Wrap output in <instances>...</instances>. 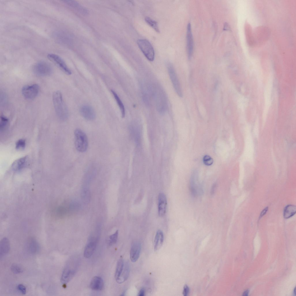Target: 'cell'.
I'll use <instances>...</instances> for the list:
<instances>
[{
  "label": "cell",
  "mask_w": 296,
  "mask_h": 296,
  "mask_svg": "<svg viewBox=\"0 0 296 296\" xmlns=\"http://www.w3.org/2000/svg\"><path fill=\"white\" fill-rule=\"evenodd\" d=\"M52 99L57 116L60 120L66 121L68 118V112L61 92L59 91H55L53 94Z\"/></svg>",
  "instance_id": "obj_1"
},
{
  "label": "cell",
  "mask_w": 296,
  "mask_h": 296,
  "mask_svg": "<svg viewBox=\"0 0 296 296\" xmlns=\"http://www.w3.org/2000/svg\"><path fill=\"white\" fill-rule=\"evenodd\" d=\"M75 145L77 150L83 153L86 151L88 147V140L86 133L82 130L77 128L74 132Z\"/></svg>",
  "instance_id": "obj_2"
},
{
  "label": "cell",
  "mask_w": 296,
  "mask_h": 296,
  "mask_svg": "<svg viewBox=\"0 0 296 296\" xmlns=\"http://www.w3.org/2000/svg\"><path fill=\"white\" fill-rule=\"evenodd\" d=\"M33 71L37 76L44 77L51 75L52 73V68L48 62L41 61L36 63L33 66Z\"/></svg>",
  "instance_id": "obj_3"
},
{
  "label": "cell",
  "mask_w": 296,
  "mask_h": 296,
  "mask_svg": "<svg viewBox=\"0 0 296 296\" xmlns=\"http://www.w3.org/2000/svg\"><path fill=\"white\" fill-rule=\"evenodd\" d=\"M137 43L146 58L149 61H153L154 59L155 52L153 47L149 42L146 39H139L137 40Z\"/></svg>",
  "instance_id": "obj_4"
},
{
  "label": "cell",
  "mask_w": 296,
  "mask_h": 296,
  "mask_svg": "<svg viewBox=\"0 0 296 296\" xmlns=\"http://www.w3.org/2000/svg\"><path fill=\"white\" fill-rule=\"evenodd\" d=\"M168 69L169 76L174 89L178 95L182 97L183 93L181 86L173 65L171 64H168Z\"/></svg>",
  "instance_id": "obj_5"
},
{
  "label": "cell",
  "mask_w": 296,
  "mask_h": 296,
  "mask_svg": "<svg viewBox=\"0 0 296 296\" xmlns=\"http://www.w3.org/2000/svg\"><path fill=\"white\" fill-rule=\"evenodd\" d=\"M39 90L38 85L33 84L23 86L22 89V93L25 98L31 100L36 97L38 94Z\"/></svg>",
  "instance_id": "obj_6"
},
{
  "label": "cell",
  "mask_w": 296,
  "mask_h": 296,
  "mask_svg": "<svg viewBox=\"0 0 296 296\" xmlns=\"http://www.w3.org/2000/svg\"><path fill=\"white\" fill-rule=\"evenodd\" d=\"M47 56L50 60L56 64L66 74L71 75V72L63 60L59 56L53 53L48 54Z\"/></svg>",
  "instance_id": "obj_7"
},
{
  "label": "cell",
  "mask_w": 296,
  "mask_h": 296,
  "mask_svg": "<svg viewBox=\"0 0 296 296\" xmlns=\"http://www.w3.org/2000/svg\"><path fill=\"white\" fill-rule=\"evenodd\" d=\"M186 39L187 53L188 57L190 58L191 57L193 50V37L190 23H188L187 26Z\"/></svg>",
  "instance_id": "obj_8"
},
{
  "label": "cell",
  "mask_w": 296,
  "mask_h": 296,
  "mask_svg": "<svg viewBox=\"0 0 296 296\" xmlns=\"http://www.w3.org/2000/svg\"><path fill=\"white\" fill-rule=\"evenodd\" d=\"M98 238L91 237L84 249V256L86 258H90L94 253L97 245Z\"/></svg>",
  "instance_id": "obj_9"
},
{
  "label": "cell",
  "mask_w": 296,
  "mask_h": 296,
  "mask_svg": "<svg viewBox=\"0 0 296 296\" xmlns=\"http://www.w3.org/2000/svg\"><path fill=\"white\" fill-rule=\"evenodd\" d=\"M75 268H73L70 265H68L64 269L61 277V282L65 284L68 283L74 275L76 271Z\"/></svg>",
  "instance_id": "obj_10"
},
{
  "label": "cell",
  "mask_w": 296,
  "mask_h": 296,
  "mask_svg": "<svg viewBox=\"0 0 296 296\" xmlns=\"http://www.w3.org/2000/svg\"><path fill=\"white\" fill-rule=\"evenodd\" d=\"M141 245L139 242H136L132 245L130 252V258L133 262H136L138 259L140 253Z\"/></svg>",
  "instance_id": "obj_11"
},
{
  "label": "cell",
  "mask_w": 296,
  "mask_h": 296,
  "mask_svg": "<svg viewBox=\"0 0 296 296\" xmlns=\"http://www.w3.org/2000/svg\"><path fill=\"white\" fill-rule=\"evenodd\" d=\"M158 213L159 216H163L165 214L167 206V199L165 194L160 193L158 196Z\"/></svg>",
  "instance_id": "obj_12"
},
{
  "label": "cell",
  "mask_w": 296,
  "mask_h": 296,
  "mask_svg": "<svg viewBox=\"0 0 296 296\" xmlns=\"http://www.w3.org/2000/svg\"><path fill=\"white\" fill-rule=\"evenodd\" d=\"M80 113L82 116L86 119L92 120L95 117V113L93 108L87 105L82 106L80 109Z\"/></svg>",
  "instance_id": "obj_13"
},
{
  "label": "cell",
  "mask_w": 296,
  "mask_h": 296,
  "mask_svg": "<svg viewBox=\"0 0 296 296\" xmlns=\"http://www.w3.org/2000/svg\"><path fill=\"white\" fill-rule=\"evenodd\" d=\"M10 248L9 240L5 237L2 239L0 243V257L1 259L9 253Z\"/></svg>",
  "instance_id": "obj_14"
},
{
  "label": "cell",
  "mask_w": 296,
  "mask_h": 296,
  "mask_svg": "<svg viewBox=\"0 0 296 296\" xmlns=\"http://www.w3.org/2000/svg\"><path fill=\"white\" fill-rule=\"evenodd\" d=\"M27 157L25 156L18 159L12 164L11 167L15 171H19L25 166L27 164Z\"/></svg>",
  "instance_id": "obj_15"
},
{
  "label": "cell",
  "mask_w": 296,
  "mask_h": 296,
  "mask_svg": "<svg viewBox=\"0 0 296 296\" xmlns=\"http://www.w3.org/2000/svg\"><path fill=\"white\" fill-rule=\"evenodd\" d=\"M103 286V282L102 278L99 276H96L92 279L90 284V287L95 291H100Z\"/></svg>",
  "instance_id": "obj_16"
},
{
  "label": "cell",
  "mask_w": 296,
  "mask_h": 296,
  "mask_svg": "<svg viewBox=\"0 0 296 296\" xmlns=\"http://www.w3.org/2000/svg\"><path fill=\"white\" fill-rule=\"evenodd\" d=\"M164 234L162 231L158 230L156 233L154 242V249L157 251L162 247L164 242Z\"/></svg>",
  "instance_id": "obj_17"
},
{
  "label": "cell",
  "mask_w": 296,
  "mask_h": 296,
  "mask_svg": "<svg viewBox=\"0 0 296 296\" xmlns=\"http://www.w3.org/2000/svg\"><path fill=\"white\" fill-rule=\"evenodd\" d=\"M130 272V265L128 262L124 264L123 270L119 278L116 280L119 283H121L126 280L129 277Z\"/></svg>",
  "instance_id": "obj_18"
},
{
  "label": "cell",
  "mask_w": 296,
  "mask_h": 296,
  "mask_svg": "<svg viewBox=\"0 0 296 296\" xmlns=\"http://www.w3.org/2000/svg\"><path fill=\"white\" fill-rule=\"evenodd\" d=\"M27 247L28 251L30 253L35 254L37 252L39 249V245L37 241L34 239L30 238L27 243Z\"/></svg>",
  "instance_id": "obj_19"
},
{
  "label": "cell",
  "mask_w": 296,
  "mask_h": 296,
  "mask_svg": "<svg viewBox=\"0 0 296 296\" xmlns=\"http://www.w3.org/2000/svg\"><path fill=\"white\" fill-rule=\"evenodd\" d=\"M296 212V207L293 205H288L285 208L284 211V217L288 219L293 216Z\"/></svg>",
  "instance_id": "obj_20"
},
{
  "label": "cell",
  "mask_w": 296,
  "mask_h": 296,
  "mask_svg": "<svg viewBox=\"0 0 296 296\" xmlns=\"http://www.w3.org/2000/svg\"><path fill=\"white\" fill-rule=\"evenodd\" d=\"M124 264L123 259L120 258L117 261L115 272V277L116 280L120 276L123 269Z\"/></svg>",
  "instance_id": "obj_21"
},
{
  "label": "cell",
  "mask_w": 296,
  "mask_h": 296,
  "mask_svg": "<svg viewBox=\"0 0 296 296\" xmlns=\"http://www.w3.org/2000/svg\"><path fill=\"white\" fill-rule=\"evenodd\" d=\"M111 92L113 95L116 101L120 108L121 110L122 117V118L125 117V107L121 100L114 91L113 90H111Z\"/></svg>",
  "instance_id": "obj_22"
},
{
  "label": "cell",
  "mask_w": 296,
  "mask_h": 296,
  "mask_svg": "<svg viewBox=\"0 0 296 296\" xmlns=\"http://www.w3.org/2000/svg\"><path fill=\"white\" fill-rule=\"evenodd\" d=\"M146 22L150 26L153 28L157 32H160V30L158 26L157 22L150 17H147L145 18Z\"/></svg>",
  "instance_id": "obj_23"
},
{
  "label": "cell",
  "mask_w": 296,
  "mask_h": 296,
  "mask_svg": "<svg viewBox=\"0 0 296 296\" xmlns=\"http://www.w3.org/2000/svg\"><path fill=\"white\" fill-rule=\"evenodd\" d=\"M82 199L85 203H89L90 199V195L89 191L87 188H84L81 193Z\"/></svg>",
  "instance_id": "obj_24"
},
{
  "label": "cell",
  "mask_w": 296,
  "mask_h": 296,
  "mask_svg": "<svg viewBox=\"0 0 296 296\" xmlns=\"http://www.w3.org/2000/svg\"><path fill=\"white\" fill-rule=\"evenodd\" d=\"M11 271L15 274H19L23 272V270L22 268L18 264H12L10 267Z\"/></svg>",
  "instance_id": "obj_25"
},
{
  "label": "cell",
  "mask_w": 296,
  "mask_h": 296,
  "mask_svg": "<svg viewBox=\"0 0 296 296\" xmlns=\"http://www.w3.org/2000/svg\"><path fill=\"white\" fill-rule=\"evenodd\" d=\"M8 121V119L3 115L0 117V129L1 130H3L6 128Z\"/></svg>",
  "instance_id": "obj_26"
},
{
  "label": "cell",
  "mask_w": 296,
  "mask_h": 296,
  "mask_svg": "<svg viewBox=\"0 0 296 296\" xmlns=\"http://www.w3.org/2000/svg\"><path fill=\"white\" fill-rule=\"evenodd\" d=\"M118 231L117 230L115 233L111 235L109 237V243L110 245L115 244L117 242L118 237Z\"/></svg>",
  "instance_id": "obj_27"
},
{
  "label": "cell",
  "mask_w": 296,
  "mask_h": 296,
  "mask_svg": "<svg viewBox=\"0 0 296 296\" xmlns=\"http://www.w3.org/2000/svg\"><path fill=\"white\" fill-rule=\"evenodd\" d=\"M26 141L23 139H20L18 140L16 143L15 147L17 149H23L25 147Z\"/></svg>",
  "instance_id": "obj_28"
},
{
  "label": "cell",
  "mask_w": 296,
  "mask_h": 296,
  "mask_svg": "<svg viewBox=\"0 0 296 296\" xmlns=\"http://www.w3.org/2000/svg\"><path fill=\"white\" fill-rule=\"evenodd\" d=\"M203 162L206 165L210 166L213 163V160L212 158L210 156L206 155L203 158Z\"/></svg>",
  "instance_id": "obj_29"
},
{
  "label": "cell",
  "mask_w": 296,
  "mask_h": 296,
  "mask_svg": "<svg viewBox=\"0 0 296 296\" xmlns=\"http://www.w3.org/2000/svg\"><path fill=\"white\" fill-rule=\"evenodd\" d=\"M17 288L19 292L22 294L25 295L26 293V288L22 284H19Z\"/></svg>",
  "instance_id": "obj_30"
},
{
  "label": "cell",
  "mask_w": 296,
  "mask_h": 296,
  "mask_svg": "<svg viewBox=\"0 0 296 296\" xmlns=\"http://www.w3.org/2000/svg\"><path fill=\"white\" fill-rule=\"evenodd\" d=\"M189 291V288L187 285H186L184 287V290L183 291V294L184 295H187L188 294Z\"/></svg>",
  "instance_id": "obj_31"
},
{
  "label": "cell",
  "mask_w": 296,
  "mask_h": 296,
  "mask_svg": "<svg viewBox=\"0 0 296 296\" xmlns=\"http://www.w3.org/2000/svg\"><path fill=\"white\" fill-rule=\"evenodd\" d=\"M268 210V208L266 207L261 212L260 217L259 219H260L262 217L264 216L267 212Z\"/></svg>",
  "instance_id": "obj_32"
},
{
  "label": "cell",
  "mask_w": 296,
  "mask_h": 296,
  "mask_svg": "<svg viewBox=\"0 0 296 296\" xmlns=\"http://www.w3.org/2000/svg\"><path fill=\"white\" fill-rule=\"evenodd\" d=\"M216 186L217 184L216 183H214L212 186L211 190V195H212L214 193L216 190Z\"/></svg>",
  "instance_id": "obj_33"
},
{
  "label": "cell",
  "mask_w": 296,
  "mask_h": 296,
  "mask_svg": "<svg viewBox=\"0 0 296 296\" xmlns=\"http://www.w3.org/2000/svg\"><path fill=\"white\" fill-rule=\"evenodd\" d=\"M145 290L144 288H141L140 291L138 293V295L139 296H143L145 295Z\"/></svg>",
  "instance_id": "obj_34"
},
{
  "label": "cell",
  "mask_w": 296,
  "mask_h": 296,
  "mask_svg": "<svg viewBox=\"0 0 296 296\" xmlns=\"http://www.w3.org/2000/svg\"><path fill=\"white\" fill-rule=\"evenodd\" d=\"M249 291L248 290H247L245 291L243 293V296H247L248 295L249 293Z\"/></svg>",
  "instance_id": "obj_35"
},
{
  "label": "cell",
  "mask_w": 296,
  "mask_h": 296,
  "mask_svg": "<svg viewBox=\"0 0 296 296\" xmlns=\"http://www.w3.org/2000/svg\"><path fill=\"white\" fill-rule=\"evenodd\" d=\"M294 294H295V295L296 294V293H295V289H294Z\"/></svg>",
  "instance_id": "obj_36"
}]
</instances>
